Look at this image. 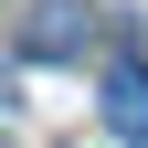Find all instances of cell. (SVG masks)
Returning <instances> with one entry per match:
<instances>
[{"label": "cell", "instance_id": "1", "mask_svg": "<svg viewBox=\"0 0 148 148\" xmlns=\"http://www.w3.org/2000/svg\"><path fill=\"white\" fill-rule=\"evenodd\" d=\"M106 127L127 148H148V64H106Z\"/></svg>", "mask_w": 148, "mask_h": 148}, {"label": "cell", "instance_id": "2", "mask_svg": "<svg viewBox=\"0 0 148 148\" xmlns=\"http://www.w3.org/2000/svg\"><path fill=\"white\" fill-rule=\"evenodd\" d=\"M32 53H85V11L74 0H42L32 11Z\"/></svg>", "mask_w": 148, "mask_h": 148}, {"label": "cell", "instance_id": "3", "mask_svg": "<svg viewBox=\"0 0 148 148\" xmlns=\"http://www.w3.org/2000/svg\"><path fill=\"white\" fill-rule=\"evenodd\" d=\"M0 95H11V74H0Z\"/></svg>", "mask_w": 148, "mask_h": 148}]
</instances>
